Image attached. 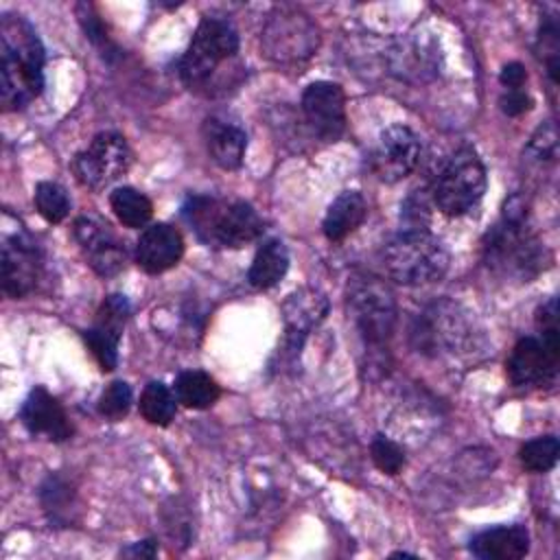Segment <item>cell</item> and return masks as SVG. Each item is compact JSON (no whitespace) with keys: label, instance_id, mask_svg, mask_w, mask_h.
<instances>
[{"label":"cell","instance_id":"cell-28","mask_svg":"<svg viewBox=\"0 0 560 560\" xmlns=\"http://www.w3.org/2000/svg\"><path fill=\"white\" fill-rule=\"evenodd\" d=\"M37 212L48 221V223H61L68 212H70V199L68 192L55 184V182H39L35 186L33 195Z\"/></svg>","mask_w":560,"mask_h":560},{"label":"cell","instance_id":"cell-32","mask_svg":"<svg viewBox=\"0 0 560 560\" xmlns=\"http://www.w3.org/2000/svg\"><path fill=\"white\" fill-rule=\"evenodd\" d=\"M77 15H79V22H81V26H83V31H85V37L101 50L103 57L109 59L112 50H116V48L112 46L107 33H105V26H103V22L98 20L96 11H94L90 4H79V7H77Z\"/></svg>","mask_w":560,"mask_h":560},{"label":"cell","instance_id":"cell-11","mask_svg":"<svg viewBox=\"0 0 560 560\" xmlns=\"http://www.w3.org/2000/svg\"><path fill=\"white\" fill-rule=\"evenodd\" d=\"M420 153L422 144L413 129L407 125H392L381 133L370 155V168L381 182L396 184L418 166Z\"/></svg>","mask_w":560,"mask_h":560},{"label":"cell","instance_id":"cell-19","mask_svg":"<svg viewBox=\"0 0 560 560\" xmlns=\"http://www.w3.org/2000/svg\"><path fill=\"white\" fill-rule=\"evenodd\" d=\"M203 142L212 162L225 171H236L243 164L247 149V133L241 125L223 118L208 116L203 122Z\"/></svg>","mask_w":560,"mask_h":560},{"label":"cell","instance_id":"cell-26","mask_svg":"<svg viewBox=\"0 0 560 560\" xmlns=\"http://www.w3.org/2000/svg\"><path fill=\"white\" fill-rule=\"evenodd\" d=\"M39 501L50 523H68L74 492L63 477L48 475V479L39 488Z\"/></svg>","mask_w":560,"mask_h":560},{"label":"cell","instance_id":"cell-3","mask_svg":"<svg viewBox=\"0 0 560 560\" xmlns=\"http://www.w3.org/2000/svg\"><path fill=\"white\" fill-rule=\"evenodd\" d=\"M182 217L195 236L208 247L238 249L262 234V219L252 203L214 195H190Z\"/></svg>","mask_w":560,"mask_h":560},{"label":"cell","instance_id":"cell-2","mask_svg":"<svg viewBox=\"0 0 560 560\" xmlns=\"http://www.w3.org/2000/svg\"><path fill=\"white\" fill-rule=\"evenodd\" d=\"M481 254L490 271L521 282L534 280L549 265L545 243L527 228V203L521 195L505 201L501 221L483 236Z\"/></svg>","mask_w":560,"mask_h":560},{"label":"cell","instance_id":"cell-21","mask_svg":"<svg viewBox=\"0 0 560 560\" xmlns=\"http://www.w3.org/2000/svg\"><path fill=\"white\" fill-rule=\"evenodd\" d=\"M365 214H368V203L359 190L339 192L328 206L326 217L322 221L324 236L332 243L343 241L363 223Z\"/></svg>","mask_w":560,"mask_h":560},{"label":"cell","instance_id":"cell-20","mask_svg":"<svg viewBox=\"0 0 560 560\" xmlns=\"http://www.w3.org/2000/svg\"><path fill=\"white\" fill-rule=\"evenodd\" d=\"M529 551V532L525 525H499L470 538V553L479 560H518Z\"/></svg>","mask_w":560,"mask_h":560},{"label":"cell","instance_id":"cell-34","mask_svg":"<svg viewBox=\"0 0 560 560\" xmlns=\"http://www.w3.org/2000/svg\"><path fill=\"white\" fill-rule=\"evenodd\" d=\"M400 230H429V206L422 197H407L400 208Z\"/></svg>","mask_w":560,"mask_h":560},{"label":"cell","instance_id":"cell-5","mask_svg":"<svg viewBox=\"0 0 560 560\" xmlns=\"http://www.w3.org/2000/svg\"><path fill=\"white\" fill-rule=\"evenodd\" d=\"M236 28L228 20L208 15L197 24L192 39L179 59V79L186 88L201 90L212 81V77L225 61L236 57Z\"/></svg>","mask_w":560,"mask_h":560},{"label":"cell","instance_id":"cell-37","mask_svg":"<svg viewBox=\"0 0 560 560\" xmlns=\"http://www.w3.org/2000/svg\"><path fill=\"white\" fill-rule=\"evenodd\" d=\"M158 553V542L153 538H147V540H140V542H131L129 547H125L120 551V556H127V558H153Z\"/></svg>","mask_w":560,"mask_h":560},{"label":"cell","instance_id":"cell-1","mask_svg":"<svg viewBox=\"0 0 560 560\" xmlns=\"http://www.w3.org/2000/svg\"><path fill=\"white\" fill-rule=\"evenodd\" d=\"M0 101L7 112H18L44 90V46L20 13L0 18Z\"/></svg>","mask_w":560,"mask_h":560},{"label":"cell","instance_id":"cell-33","mask_svg":"<svg viewBox=\"0 0 560 560\" xmlns=\"http://www.w3.org/2000/svg\"><path fill=\"white\" fill-rule=\"evenodd\" d=\"M556 149H558V133H556V125L549 120L547 125H540L536 129V133L527 144V153H532L538 162H542V160H553Z\"/></svg>","mask_w":560,"mask_h":560},{"label":"cell","instance_id":"cell-25","mask_svg":"<svg viewBox=\"0 0 560 560\" xmlns=\"http://www.w3.org/2000/svg\"><path fill=\"white\" fill-rule=\"evenodd\" d=\"M175 411L177 398L162 381H151L144 385L140 394V413L149 424L166 427L175 418Z\"/></svg>","mask_w":560,"mask_h":560},{"label":"cell","instance_id":"cell-17","mask_svg":"<svg viewBox=\"0 0 560 560\" xmlns=\"http://www.w3.org/2000/svg\"><path fill=\"white\" fill-rule=\"evenodd\" d=\"M20 420L31 435H44L50 442L72 438V424L61 402L44 387H33L20 407Z\"/></svg>","mask_w":560,"mask_h":560},{"label":"cell","instance_id":"cell-30","mask_svg":"<svg viewBox=\"0 0 560 560\" xmlns=\"http://www.w3.org/2000/svg\"><path fill=\"white\" fill-rule=\"evenodd\" d=\"M129 407H131V387L125 381L109 383L98 398V411L109 420L125 418Z\"/></svg>","mask_w":560,"mask_h":560},{"label":"cell","instance_id":"cell-24","mask_svg":"<svg viewBox=\"0 0 560 560\" xmlns=\"http://www.w3.org/2000/svg\"><path fill=\"white\" fill-rule=\"evenodd\" d=\"M109 206L116 214V219L131 230L144 228L153 214V203L147 195L131 186H120L109 195Z\"/></svg>","mask_w":560,"mask_h":560},{"label":"cell","instance_id":"cell-31","mask_svg":"<svg viewBox=\"0 0 560 560\" xmlns=\"http://www.w3.org/2000/svg\"><path fill=\"white\" fill-rule=\"evenodd\" d=\"M558 22L556 18H545V22H540V33H538V46H540V55L547 52V72L551 77L553 83H558V59H560V35H558Z\"/></svg>","mask_w":560,"mask_h":560},{"label":"cell","instance_id":"cell-22","mask_svg":"<svg viewBox=\"0 0 560 560\" xmlns=\"http://www.w3.org/2000/svg\"><path fill=\"white\" fill-rule=\"evenodd\" d=\"M289 269V252L280 238H267L256 249V256L247 271V282L254 289H271L276 287Z\"/></svg>","mask_w":560,"mask_h":560},{"label":"cell","instance_id":"cell-29","mask_svg":"<svg viewBox=\"0 0 560 560\" xmlns=\"http://www.w3.org/2000/svg\"><path fill=\"white\" fill-rule=\"evenodd\" d=\"M370 455H372L374 466H376L381 472L389 475V477L398 475V472L405 468V464H407V457H405L402 446L396 444L394 440H389V438L383 435V433H376V435L372 438V442H370Z\"/></svg>","mask_w":560,"mask_h":560},{"label":"cell","instance_id":"cell-18","mask_svg":"<svg viewBox=\"0 0 560 560\" xmlns=\"http://www.w3.org/2000/svg\"><path fill=\"white\" fill-rule=\"evenodd\" d=\"M184 256V238L171 223H153L136 243V262L151 276L173 269Z\"/></svg>","mask_w":560,"mask_h":560},{"label":"cell","instance_id":"cell-27","mask_svg":"<svg viewBox=\"0 0 560 560\" xmlns=\"http://www.w3.org/2000/svg\"><path fill=\"white\" fill-rule=\"evenodd\" d=\"M560 455V442L556 435H540L525 442L518 451V459L523 468L532 472H547L556 466Z\"/></svg>","mask_w":560,"mask_h":560},{"label":"cell","instance_id":"cell-13","mask_svg":"<svg viewBox=\"0 0 560 560\" xmlns=\"http://www.w3.org/2000/svg\"><path fill=\"white\" fill-rule=\"evenodd\" d=\"M127 317L129 300L120 293H112L98 306L94 324L83 332V339L103 372H112L118 363V341L122 337Z\"/></svg>","mask_w":560,"mask_h":560},{"label":"cell","instance_id":"cell-23","mask_svg":"<svg viewBox=\"0 0 560 560\" xmlns=\"http://www.w3.org/2000/svg\"><path fill=\"white\" fill-rule=\"evenodd\" d=\"M221 396L217 381L201 370H186L175 378V398L188 409H208Z\"/></svg>","mask_w":560,"mask_h":560},{"label":"cell","instance_id":"cell-8","mask_svg":"<svg viewBox=\"0 0 560 560\" xmlns=\"http://www.w3.org/2000/svg\"><path fill=\"white\" fill-rule=\"evenodd\" d=\"M352 322L372 350L387 346L396 324V300L392 289L374 276H357L348 287Z\"/></svg>","mask_w":560,"mask_h":560},{"label":"cell","instance_id":"cell-7","mask_svg":"<svg viewBox=\"0 0 560 560\" xmlns=\"http://www.w3.org/2000/svg\"><path fill=\"white\" fill-rule=\"evenodd\" d=\"M260 46L269 61L278 66H298L315 55L319 31L304 11L278 7L269 13L262 26Z\"/></svg>","mask_w":560,"mask_h":560},{"label":"cell","instance_id":"cell-15","mask_svg":"<svg viewBox=\"0 0 560 560\" xmlns=\"http://www.w3.org/2000/svg\"><path fill=\"white\" fill-rule=\"evenodd\" d=\"M328 313V300L322 291L304 287L287 298L282 304L284 341L282 350L287 357L295 359L306 341V337L317 328Z\"/></svg>","mask_w":560,"mask_h":560},{"label":"cell","instance_id":"cell-10","mask_svg":"<svg viewBox=\"0 0 560 560\" xmlns=\"http://www.w3.org/2000/svg\"><path fill=\"white\" fill-rule=\"evenodd\" d=\"M560 363L558 332H542L540 337H523L512 348L508 359V374L514 387H540L553 383Z\"/></svg>","mask_w":560,"mask_h":560},{"label":"cell","instance_id":"cell-16","mask_svg":"<svg viewBox=\"0 0 560 560\" xmlns=\"http://www.w3.org/2000/svg\"><path fill=\"white\" fill-rule=\"evenodd\" d=\"M74 238L85 252L88 265L103 278L116 276L127 260V249L122 241L109 230L107 223L94 217H79L74 221Z\"/></svg>","mask_w":560,"mask_h":560},{"label":"cell","instance_id":"cell-14","mask_svg":"<svg viewBox=\"0 0 560 560\" xmlns=\"http://www.w3.org/2000/svg\"><path fill=\"white\" fill-rule=\"evenodd\" d=\"M42 252L28 234H11L2 243V291L20 300L28 295L39 280Z\"/></svg>","mask_w":560,"mask_h":560},{"label":"cell","instance_id":"cell-9","mask_svg":"<svg viewBox=\"0 0 560 560\" xmlns=\"http://www.w3.org/2000/svg\"><path fill=\"white\" fill-rule=\"evenodd\" d=\"M129 162L131 151L125 136L118 131H101L74 155L72 173L81 186L101 190L116 182L129 168Z\"/></svg>","mask_w":560,"mask_h":560},{"label":"cell","instance_id":"cell-4","mask_svg":"<svg viewBox=\"0 0 560 560\" xmlns=\"http://www.w3.org/2000/svg\"><path fill=\"white\" fill-rule=\"evenodd\" d=\"M383 267L400 284H429L446 273L448 252L429 230H400L383 247Z\"/></svg>","mask_w":560,"mask_h":560},{"label":"cell","instance_id":"cell-35","mask_svg":"<svg viewBox=\"0 0 560 560\" xmlns=\"http://www.w3.org/2000/svg\"><path fill=\"white\" fill-rule=\"evenodd\" d=\"M499 105H501V112L516 118L525 112L532 109V98L525 90H508L501 98H499Z\"/></svg>","mask_w":560,"mask_h":560},{"label":"cell","instance_id":"cell-6","mask_svg":"<svg viewBox=\"0 0 560 560\" xmlns=\"http://www.w3.org/2000/svg\"><path fill=\"white\" fill-rule=\"evenodd\" d=\"M486 184L488 175L481 158L472 147H462L438 171L431 197L442 214L462 217L479 203Z\"/></svg>","mask_w":560,"mask_h":560},{"label":"cell","instance_id":"cell-12","mask_svg":"<svg viewBox=\"0 0 560 560\" xmlns=\"http://www.w3.org/2000/svg\"><path fill=\"white\" fill-rule=\"evenodd\" d=\"M302 114L324 142H337L346 131V94L339 83L315 81L302 94Z\"/></svg>","mask_w":560,"mask_h":560},{"label":"cell","instance_id":"cell-36","mask_svg":"<svg viewBox=\"0 0 560 560\" xmlns=\"http://www.w3.org/2000/svg\"><path fill=\"white\" fill-rule=\"evenodd\" d=\"M499 81L505 90H523L525 81H527V70L523 63L518 61H510L503 66L501 74H499Z\"/></svg>","mask_w":560,"mask_h":560}]
</instances>
